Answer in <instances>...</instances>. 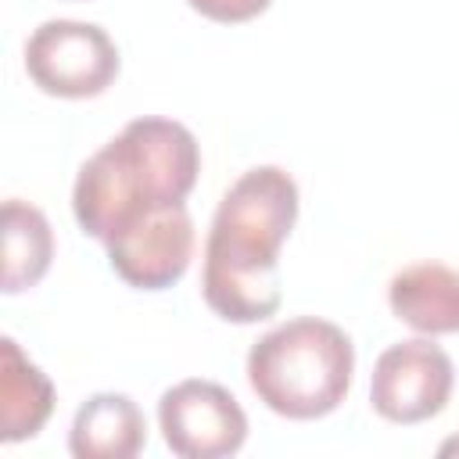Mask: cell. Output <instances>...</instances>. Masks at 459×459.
<instances>
[{
    "mask_svg": "<svg viewBox=\"0 0 459 459\" xmlns=\"http://www.w3.org/2000/svg\"><path fill=\"white\" fill-rule=\"evenodd\" d=\"M298 222V183L276 165L247 169L219 201L204 244L201 294L226 323L276 316L280 247Z\"/></svg>",
    "mask_w": 459,
    "mask_h": 459,
    "instance_id": "6da1fadb",
    "label": "cell"
},
{
    "mask_svg": "<svg viewBox=\"0 0 459 459\" xmlns=\"http://www.w3.org/2000/svg\"><path fill=\"white\" fill-rule=\"evenodd\" d=\"M201 172L197 136L172 118H133L90 161L72 186V212L82 233L100 244L118 240L143 219L186 204Z\"/></svg>",
    "mask_w": 459,
    "mask_h": 459,
    "instance_id": "7a4b0ae2",
    "label": "cell"
},
{
    "mask_svg": "<svg viewBox=\"0 0 459 459\" xmlns=\"http://www.w3.org/2000/svg\"><path fill=\"white\" fill-rule=\"evenodd\" d=\"M351 337L326 319L298 316L262 333L247 351V384L258 402L287 420L330 416L351 387Z\"/></svg>",
    "mask_w": 459,
    "mask_h": 459,
    "instance_id": "3957f363",
    "label": "cell"
},
{
    "mask_svg": "<svg viewBox=\"0 0 459 459\" xmlns=\"http://www.w3.org/2000/svg\"><path fill=\"white\" fill-rule=\"evenodd\" d=\"M25 72L50 97L86 100L115 82L118 47L93 22L50 18L25 43Z\"/></svg>",
    "mask_w": 459,
    "mask_h": 459,
    "instance_id": "277c9868",
    "label": "cell"
},
{
    "mask_svg": "<svg viewBox=\"0 0 459 459\" xmlns=\"http://www.w3.org/2000/svg\"><path fill=\"white\" fill-rule=\"evenodd\" d=\"M452 384L455 369L448 351L430 337H412L380 351L369 380V402L387 423L412 427L448 405Z\"/></svg>",
    "mask_w": 459,
    "mask_h": 459,
    "instance_id": "5b68a950",
    "label": "cell"
},
{
    "mask_svg": "<svg viewBox=\"0 0 459 459\" xmlns=\"http://www.w3.org/2000/svg\"><path fill=\"white\" fill-rule=\"evenodd\" d=\"M165 445L183 459H226L247 441V416L240 402L212 380H179L158 402Z\"/></svg>",
    "mask_w": 459,
    "mask_h": 459,
    "instance_id": "8992f818",
    "label": "cell"
},
{
    "mask_svg": "<svg viewBox=\"0 0 459 459\" xmlns=\"http://www.w3.org/2000/svg\"><path fill=\"white\" fill-rule=\"evenodd\" d=\"M115 276L136 290H165L183 280L194 258V219L186 204H172L118 240L104 244Z\"/></svg>",
    "mask_w": 459,
    "mask_h": 459,
    "instance_id": "52a82bcc",
    "label": "cell"
},
{
    "mask_svg": "<svg viewBox=\"0 0 459 459\" xmlns=\"http://www.w3.org/2000/svg\"><path fill=\"white\" fill-rule=\"evenodd\" d=\"M387 305L394 319L423 337L459 333V269L441 262H416L391 276Z\"/></svg>",
    "mask_w": 459,
    "mask_h": 459,
    "instance_id": "ba28073f",
    "label": "cell"
},
{
    "mask_svg": "<svg viewBox=\"0 0 459 459\" xmlns=\"http://www.w3.org/2000/svg\"><path fill=\"white\" fill-rule=\"evenodd\" d=\"M147 445V420L129 394H90L72 420L68 452L75 459H133Z\"/></svg>",
    "mask_w": 459,
    "mask_h": 459,
    "instance_id": "9c48e42d",
    "label": "cell"
},
{
    "mask_svg": "<svg viewBox=\"0 0 459 459\" xmlns=\"http://www.w3.org/2000/svg\"><path fill=\"white\" fill-rule=\"evenodd\" d=\"M54 412V384L29 362L14 337L0 341V441L36 437Z\"/></svg>",
    "mask_w": 459,
    "mask_h": 459,
    "instance_id": "30bf717a",
    "label": "cell"
},
{
    "mask_svg": "<svg viewBox=\"0 0 459 459\" xmlns=\"http://www.w3.org/2000/svg\"><path fill=\"white\" fill-rule=\"evenodd\" d=\"M54 258V233L47 215L11 197L4 204V294H22L36 287Z\"/></svg>",
    "mask_w": 459,
    "mask_h": 459,
    "instance_id": "8fae6325",
    "label": "cell"
},
{
    "mask_svg": "<svg viewBox=\"0 0 459 459\" xmlns=\"http://www.w3.org/2000/svg\"><path fill=\"white\" fill-rule=\"evenodd\" d=\"M197 14H204L208 22H219V25H240V22H251L258 18L273 0H186Z\"/></svg>",
    "mask_w": 459,
    "mask_h": 459,
    "instance_id": "7c38bea8",
    "label": "cell"
}]
</instances>
